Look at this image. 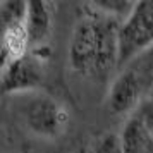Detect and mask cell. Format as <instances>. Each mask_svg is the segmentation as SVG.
<instances>
[{
	"label": "cell",
	"instance_id": "cell-11",
	"mask_svg": "<svg viewBox=\"0 0 153 153\" xmlns=\"http://www.w3.org/2000/svg\"><path fill=\"white\" fill-rule=\"evenodd\" d=\"M134 114L153 131V90L141 100V103Z\"/></svg>",
	"mask_w": 153,
	"mask_h": 153
},
{
	"label": "cell",
	"instance_id": "cell-6",
	"mask_svg": "<svg viewBox=\"0 0 153 153\" xmlns=\"http://www.w3.org/2000/svg\"><path fill=\"white\" fill-rule=\"evenodd\" d=\"M57 5L45 0H29L26 29L31 48H43L53 29V12Z\"/></svg>",
	"mask_w": 153,
	"mask_h": 153
},
{
	"label": "cell",
	"instance_id": "cell-8",
	"mask_svg": "<svg viewBox=\"0 0 153 153\" xmlns=\"http://www.w3.org/2000/svg\"><path fill=\"white\" fill-rule=\"evenodd\" d=\"M29 50H31V42H29L26 24L2 29V38H0L2 69L7 67L10 62L24 57Z\"/></svg>",
	"mask_w": 153,
	"mask_h": 153
},
{
	"label": "cell",
	"instance_id": "cell-1",
	"mask_svg": "<svg viewBox=\"0 0 153 153\" xmlns=\"http://www.w3.org/2000/svg\"><path fill=\"white\" fill-rule=\"evenodd\" d=\"M153 47V2H136L131 16L119 28V62L117 67H124L139 53Z\"/></svg>",
	"mask_w": 153,
	"mask_h": 153
},
{
	"label": "cell",
	"instance_id": "cell-9",
	"mask_svg": "<svg viewBox=\"0 0 153 153\" xmlns=\"http://www.w3.org/2000/svg\"><path fill=\"white\" fill-rule=\"evenodd\" d=\"M88 9L95 10L98 14L107 16L119 21L120 24L131 16V12L136 7V2H127V0H95V2H86L84 4Z\"/></svg>",
	"mask_w": 153,
	"mask_h": 153
},
{
	"label": "cell",
	"instance_id": "cell-2",
	"mask_svg": "<svg viewBox=\"0 0 153 153\" xmlns=\"http://www.w3.org/2000/svg\"><path fill=\"white\" fill-rule=\"evenodd\" d=\"M22 119L28 131L36 138L59 139L67 129L71 115L60 100L40 93L24 105Z\"/></svg>",
	"mask_w": 153,
	"mask_h": 153
},
{
	"label": "cell",
	"instance_id": "cell-10",
	"mask_svg": "<svg viewBox=\"0 0 153 153\" xmlns=\"http://www.w3.org/2000/svg\"><path fill=\"white\" fill-rule=\"evenodd\" d=\"M26 17H28V2L5 0L0 4V26H2V29L26 24Z\"/></svg>",
	"mask_w": 153,
	"mask_h": 153
},
{
	"label": "cell",
	"instance_id": "cell-3",
	"mask_svg": "<svg viewBox=\"0 0 153 153\" xmlns=\"http://www.w3.org/2000/svg\"><path fill=\"white\" fill-rule=\"evenodd\" d=\"M69 65L83 76L98 74L100 67V29L98 19L90 12L74 24L69 40Z\"/></svg>",
	"mask_w": 153,
	"mask_h": 153
},
{
	"label": "cell",
	"instance_id": "cell-5",
	"mask_svg": "<svg viewBox=\"0 0 153 153\" xmlns=\"http://www.w3.org/2000/svg\"><path fill=\"white\" fill-rule=\"evenodd\" d=\"M143 84L138 72L132 69L120 71L112 81L107 93V108L112 115H131L143 100Z\"/></svg>",
	"mask_w": 153,
	"mask_h": 153
},
{
	"label": "cell",
	"instance_id": "cell-7",
	"mask_svg": "<svg viewBox=\"0 0 153 153\" xmlns=\"http://www.w3.org/2000/svg\"><path fill=\"white\" fill-rule=\"evenodd\" d=\"M153 131L136 115L131 114L124 120L119 132V152L120 153H152Z\"/></svg>",
	"mask_w": 153,
	"mask_h": 153
},
{
	"label": "cell",
	"instance_id": "cell-4",
	"mask_svg": "<svg viewBox=\"0 0 153 153\" xmlns=\"http://www.w3.org/2000/svg\"><path fill=\"white\" fill-rule=\"evenodd\" d=\"M48 59V50L31 48L24 57L10 62L2 69V93L4 95H21L33 93L43 86L45 81V60Z\"/></svg>",
	"mask_w": 153,
	"mask_h": 153
}]
</instances>
